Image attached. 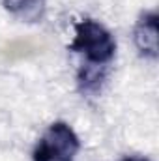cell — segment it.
Instances as JSON below:
<instances>
[{
	"label": "cell",
	"mask_w": 159,
	"mask_h": 161,
	"mask_svg": "<svg viewBox=\"0 0 159 161\" xmlns=\"http://www.w3.org/2000/svg\"><path fill=\"white\" fill-rule=\"evenodd\" d=\"M2 6L26 23H38L45 15V0H2Z\"/></svg>",
	"instance_id": "obj_4"
},
{
	"label": "cell",
	"mask_w": 159,
	"mask_h": 161,
	"mask_svg": "<svg viewBox=\"0 0 159 161\" xmlns=\"http://www.w3.org/2000/svg\"><path fill=\"white\" fill-rule=\"evenodd\" d=\"M122 161H150V159L140 158V156H131V158H125V159H122Z\"/></svg>",
	"instance_id": "obj_6"
},
{
	"label": "cell",
	"mask_w": 159,
	"mask_h": 161,
	"mask_svg": "<svg viewBox=\"0 0 159 161\" xmlns=\"http://www.w3.org/2000/svg\"><path fill=\"white\" fill-rule=\"evenodd\" d=\"M133 40L140 56L150 60H156L159 56V32L156 11H146L139 17L133 30Z\"/></svg>",
	"instance_id": "obj_3"
},
{
	"label": "cell",
	"mask_w": 159,
	"mask_h": 161,
	"mask_svg": "<svg viewBox=\"0 0 159 161\" xmlns=\"http://www.w3.org/2000/svg\"><path fill=\"white\" fill-rule=\"evenodd\" d=\"M68 49L84 54L90 64L105 66L114 56L116 41L101 23L94 19H82L75 25V38Z\"/></svg>",
	"instance_id": "obj_1"
},
{
	"label": "cell",
	"mask_w": 159,
	"mask_h": 161,
	"mask_svg": "<svg viewBox=\"0 0 159 161\" xmlns=\"http://www.w3.org/2000/svg\"><path fill=\"white\" fill-rule=\"evenodd\" d=\"M80 150L77 133L66 122H54L38 141L32 161H75Z\"/></svg>",
	"instance_id": "obj_2"
},
{
	"label": "cell",
	"mask_w": 159,
	"mask_h": 161,
	"mask_svg": "<svg viewBox=\"0 0 159 161\" xmlns=\"http://www.w3.org/2000/svg\"><path fill=\"white\" fill-rule=\"evenodd\" d=\"M105 66H99V64H86L79 69V75H77V84H79V90L82 94H96L99 92L103 80H105Z\"/></svg>",
	"instance_id": "obj_5"
}]
</instances>
